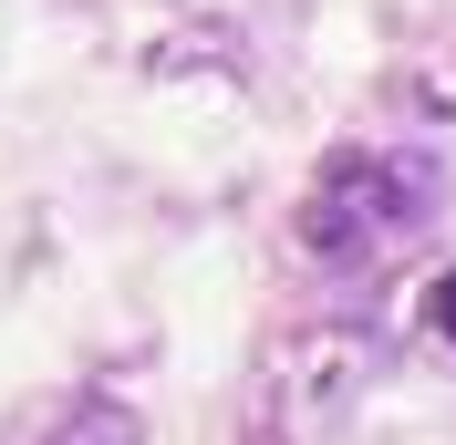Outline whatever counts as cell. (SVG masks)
<instances>
[{
  "label": "cell",
  "instance_id": "obj_2",
  "mask_svg": "<svg viewBox=\"0 0 456 445\" xmlns=\"http://www.w3.org/2000/svg\"><path fill=\"white\" fill-rule=\"evenodd\" d=\"M0 445H135V415L114 393H31L21 415H0Z\"/></svg>",
  "mask_w": 456,
  "mask_h": 445
},
{
  "label": "cell",
  "instance_id": "obj_3",
  "mask_svg": "<svg viewBox=\"0 0 456 445\" xmlns=\"http://www.w3.org/2000/svg\"><path fill=\"white\" fill-rule=\"evenodd\" d=\"M426 332H436V342H456V270L426 290Z\"/></svg>",
  "mask_w": 456,
  "mask_h": 445
},
{
  "label": "cell",
  "instance_id": "obj_1",
  "mask_svg": "<svg viewBox=\"0 0 456 445\" xmlns=\"http://www.w3.org/2000/svg\"><path fill=\"white\" fill-rule=\"evenodd\" d=\"M426 197H436V176L415 156H332L322 166V197L301 207V239L322 259H373L395 228L426 218Z\"/></svg>",
  "mask_w": 456,
  "mask_h": 445
}]
</instances>
